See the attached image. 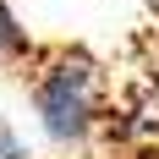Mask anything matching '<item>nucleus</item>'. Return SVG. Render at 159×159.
<instances>
[{"label": "nucleus", "mask_w": 159, "mask_h": 159, "mask_svg": "<svg viewBox=\"0 0 159 159\" xmlns=\"http://www.w3.org/2000/svg\"><path fill=\"white\" fill-rule=\"evenodd\" d=\"M28 77V104L39 121V137L49 148H88L93 132L104 126V66L88 49H39Z\"/></svg>", "instance_id": "1"}, {"label": "nucleus", "mask_w": 159, "mask_h": 159, "mask_svg": "<svg viewBox=\"0 0 159 159\" xmlns=\"http://www.w3.org/2000/svg\"><path fill=\"white\" fill-rule=\"evenodd\" d=\"M33 55H39V44H33V33L22 28V16H16L11 6L0 0V61H22V66H28Z\"/></svg>", "instance_id": "2"}, {"label": "nucleus", "mask_w": 159, "mask_h": 159, "mask_svg": "<svg viewBox=\"0 0 159 159\" xmlns=\"http://www.w3.org/2000/svg\"><path fill=\"white\" fill-rule=\"evenodd\" d=\"M0 159H28V143L11 121H0Z\"/></svg>", "instance_id": "3"}, {"label": "nucleus", "mask_w": 159, "mask_h": 159, "mask_svg": "<svg viewBox=\"0 0 159 159\" xmlns=\"http://www.w3.org/2000/svg\"><path fill=\"white\" fill-rule=\"evenodd\" d=\"M148 6H154V11H159V0H148Z\"/></svg>", "instance_id": "4"}]
</instances>
